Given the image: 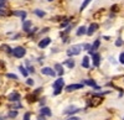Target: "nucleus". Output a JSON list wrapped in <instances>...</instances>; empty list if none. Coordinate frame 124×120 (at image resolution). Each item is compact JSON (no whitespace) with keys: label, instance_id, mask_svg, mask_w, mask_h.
<instances>
[{"label":"nucleus","instance_id":"2","mask_svg":"<svg viewBox=\"0 0 124 120\" xmlns=\"http://www.w3.org/2000/svg\"><path fill=\"white\" fill-rule=\"evenodd\" d=\"M102 103H103V97L96 94V95H92V98L89 99V102H88V105L92 106V108H97Z\"/></svg>","mask_w":124,"mask_h":120},{"label":"nucleus","instance_id":"13","mask_svg":"<svg viewBox=\"0 0 124 120\" xmlns=\"http://www.w3.org/2000/svg\"><path fill=\"white\" fill-rule=\"evenodd\" d=\"M98 28V24H96V22H93V24H91V26L88 27V30H87V35L88 36H92L93 34L96 32V30Z\"/></svg>","mask_w":124,"mask_h":120},{"label":"nucleus","instance_id":"32","mask_svg":"<svg viewBox=\"0 0 124 120\" xmlns=\"http://www.w3.org/2000/svg\"><path fill=\"white\" fill-rule=\"evenodd\" d=\"M6 77L8 78H11V79H17V76L16 74H13V73H8Z\"/></svg>","mask_w":124,"mask_h":120},{"label":"nucleus","instance_id":"9","mask_svg":"<svg viewBox=\"0 0 124 120\" xmlns=\"http://www.w3.org/2000/svg\"><path fill=\"white\" fill-rule=\"evenodd\" d=\"M8 99H9L10 102L15 103V102H19L20 99H21V95H20V94H19L17 92H13V93H10V94H9Z\"/></svg>","mask_w":124,"mask_h":120},{"label":"nucleus","instance_id":"43","mask_svg":"<svg viewBox=\"0 0 124 120\" xmlns=\"http://www.w3.org/2000/svg\"><path fill=\"white\" fill-rule=\"evenodd\" d=\"M123 79H124V77H123Z\"/></svg>","mask_w":124,"mask_h":120},{"label":"nucleus","instance_id":"3","mask_svg":"<svg viewBox=\"0 0 124 120\" xmlns=\"http://www.w3.org/2000/svg\"><path fill=\"white\" fill-rule=\"evenodd\" d=\"M82 48H83V46H82V45H72L67 49V55L68 56H77V55L81 53Z\"/></svg>","mask_w":124,"mask_h":120},{"label":"nucleus","instance_id":"29","mask_svg":"<svg viewBox=\"0 0 124 120\" xmlns=\"http://www.w3.org/2000/svg\"><path fill=\"white\" fill-rule=\"evenodd\" d=\"M36 99H37V97H36L35 94H31V95H29V97H27V100H29L30 103H31V102H35Z\"/></svg>","mask_w":124,"mask_h":120},{"label":"nucleus","instance_id":"24","mask_svg":"<svg viewBox=\"0 0 124 120\" xmlns=\"http://www.w3.org/2000/svg\"><path fill=\"white\" fill-rule=\"evenodd\" d=\"M8 116H9L10 119H15V118L17 116V110H14V109H11V110L9 112Z\"/></svg>","mask_w":124,"mask_h":120},{"label":"nucleus","instance_id":"41","mask_svg":"<svg viewBox=\"0 0 124 120\" xmlns=\"http://www.w3.org/2000/svg\"><path fill=\"white\" fill-rule=\"evenodd\" d=\"M47 1H54V0H47Z\"/></svg>","mask_w":124,"mask_h":120},{"label":"nucleus","instance_id":"37","mask_svg":"<svg viewBox=\"0 0 124 120\" xmlns=\"http://www.w3.org/2000/svg\"><path fill=\"white\" fill-rule=\"evenodd\" d=\"M83 48H85V49H87V51H89V49H91V45L86 43V45H83Z\"/></svg>","mask_w":124,"mask_h":120},{"label":"nucleus","instance_id":"7","mask_svg":"<svg viewBox=\"0 0 124 120\" xmlns=\"http://www.w3.org/2000/svg\"><path fill=\"white\" fill-rule=\"evenodd\" d=\"M78 112H81V109H79V108H77V106H75V105H70V106H67V108L65 109L63 114L72 115V114H76V113H78Z\"/></svg>","mask_w":124,"mask_h":120},{"label":"nucleus","instance_id":"10","mask_svg":"<svg viewBox=\"0 0 124 120\" xmlns=\"http://www.w3.org/2000/svg\"><path fill=\"white\" fill-rule=\"evenodd\" d=\"M83 84L92 87L93 89H96V91H98V89H101V87H99V85H97V84H96V82L93 81V79H85V81H83Z\"/></svg>","mask_w":124,"mask_h":120},{"label":"nucleus","instance_id":"40","mask_svg":"<svg viewBox=\"0 0 124 120\" xmlns=\"http://www.w3.org/2000/svg\"><path fill=\"white\" fill-rule=\"evenodd\" d=\"M4 119H5L4 116H0V120H4Z\"/></svg>","mask_w":124,"mask_h":120},{"label":"nucleus","instance_id":"20","mask_svg":"<svg viewBox=\"0 0 124 120\" xmlns=\"http://www.w3.org/2000/svg\"><path fill=\"white\" fill-rule=\"evenodd\" d=\"M81 64H82V67H83V68H89V58H88V56H85L83 57Z\"/></svg>","mask_w":124,"mask_h":120},{"label":"nucleus","instance_id":"22","mask_svg":"<svg viewBox=\"0 0 124 120\" xmlns=\"http://www.w3.org/2000/svg\"><path fill=\"white\" fill-rule=\"evenodd\" d=\"M34 14H35L36 16H39V17H44V16L46 15V13L44 11V10H40V9H36V10H34Z\"/></svg>","mask_w":124,"mask_h":120},{"label":"nucleus","instance_id":"42","mask_svg":"<svg viewBox=\"0 0 124 120\" xmlns=\"http://www.w3.org/2000/svg\"><path fill=\"white\" fill-rule=\"evenodd\" d=\"M123 120H124V118H123Z\"/></svg>","mask_w":124,"mask_h":120},{"label":"nucleus","instance_id":"11","mask_svg":"<svg viewBox=\"0 0 124 120\" xmlns=\"http://www.w3.org/2000/svg\"><path fill=\"white\" fill-rule=\"evenodd\" d=\"M50 42H51V38H50V37H45V38H42V40L39 42V47H40V48H45V47H47V46L50 45Z\"/></svg>","mask_w":124,"mask_h":120},{"label":"nucleus","instance_id":"5","mask_svg":"<svg viewBox=\"0 0 124 120\" xmlns=\"http://www.w3.org/2000/svg\"><path fill=\"white\" fill-rule=\"evenodd\" d=\"M83 83H76V84H70L65 88V91L67 93H71V92H73V91H78V89H82L83 88Z\"/></svg>","mask_w":124,"mask_h":120},{"label":"nucleus","instance_id":"12","mask_svg":"<svg viewBox=\"0 0 124 120\" xmlns=\"http://www.w3.org/2000/svg\"><path fill=\"white\" fill-rule=\"evenodd\" d=\"M40 114L44 115V116H51L52 115V112H51V109L47 108V106H42L40 109Z\"/></svg>","mask_w":124,"mask_h":120},{"label":"nucleus","instance_id":"18","mask_svg":"<svg viewBox=\"0 0 124 120\" xmlns=\"http://www.w3.org/2000/svg\"><path fill=\"white\" fill-rule=\"evenodd\" d=\"M85 34H87V28H86V26H79V27L77 28L76 35H77V36H83Z\"/></svg>","mask_w":124,"mask_h":120},{"label":"nucleus","instance_id":"4","mask_svg":"<svg viewBox=\"0 0 124 120\" xmlns=\"http://www.w3.org/2000/svg\"><path fill=\"white\" fill-rule=\"evenodd\" d=\"M26 55V49L23 46H16L15 48H13V56L16 58H23Z\"/></svg>","mask_w":124,"mask_h":120},{"label":"nucleus","instance_id":"27","mask_svg":"<svg viewBox=\"0 0 124 120\" xmlns=\"http://www.w3.org/2000/svg\"><path fill=\"white\" fill-rule=\"evenodd\" d=\"M70 21H71V19H67V20H63V21L61 22V28H63V27H66V26H68L70 25Z\"/></svg>","mask_w":124,"mask_h":120},{"label":"nucleus","instance_id":"16","mask_svg":"<svg viewBox=\"0 0 124 120\" xmlns=\"http://www.w3.org/2000/svg\"><path fill=\"white\" fill-rule=\"evenodd\" d=\"M92 58H93V64L96 67H98L99 63H101V55L98 52H96L94 55H92Z\"/></svg>","mask_w":124,"mask_h":120},{"label":"nucleus","instance_id":"17","mask_svg":"<svg viewBox=\"0 0 124 120\" xmlns=\"http://www.w3.org/2000/svg\"><path fill=\"white\" fill-rule=\"evenodd\" d=\"M63 64H65V66H67V67H68L70 69H72V68L75 67V64H76V63H75V59H72V58H68V59H66V61L63 62Z\"/></svg>","mask_w":124,"mask_h":120},{"label":"nucleus","instance_id":"39","mask_svg":"<svg viewBox=\"0 0 124 120\" xmlns=\"http://www.w3.org/2000/svg\"><path fill=\"white\" fill-rule=\"evenodd\" d=\"M37 120H46V116H44V115L40 114V115L37 116Z\"/></svg>","mask_w":124,"mask_h":120},{"label":"nucleus","instance_id":"1","mask_svg":"<svg viewBox=\"0 0 124 120\" xmlns=\"http://www.w3.org/2000/svg\"><path fill=\"white\" fill-rule=\"evenodd\" d=\"M63 85H65L63 78H58V79H56V81L54 82V84H52V88H54V95H58V94L62 92V88H63Z\"/></svg>","mask_w":124,"mask_h":120},{"label":"nucleus","instance_id":"28","mask_svg":"<svg viewBox=\"0 0 124 120\" xmlns=\"http://www.w3.org/2000/svg\"><path fill=\"white\" fill-rule=\"evenodd\" d=\"M1 49H4V51H6V53H13V49L10 48L8 45H3L1 46Z\"/></svg>","mask_w":124,"mask_h":120},{"label":"nucleus","instance_id":"26","mask_svg":"<svg viewBox=\"0 0 124 120\" xmlns=\"http://www.w3.org/2000/svg\"><path fill=\"white\" fill-rule=\"evenodd\" d=\"M20 108H23V105L20 104L19 102H15L11 104V109H14V110H16V109H20Z\"/></svg>","mask_w":124,"mask_h":120},{"label":"nucleus","instance_id":"34","mask_svg":"<svg viewBox=\"0 0 124 120\" xmlns=\"http://www.w3.org/2000/svg\"><path fill=\"white\" fill-rule=\"evenodd\" d=\"M122 45H123V38H118L117 42H116V46L119 47V46H122Z\"/></svg>","mask_w":124,"mask_h":120},{"label":"nucleus","instance_id":"38","mask_svg":"<svg viewBox=\"0 0 124 120\" xmlns=\"http://www.w3.org/2000/svg\"><path fill=\"white\" fill-rule=\"evenodd\" d=\"M117 9H118V5H113L110 10H112V11H113V13H116V11H117Z\"/></svg>","mask_w":124,"mask_h":120},{"label":"nucleus","instance_id":"30","mask_svg":"<svg viewBox=\"0 0 124 120\" xmlns=\"http://www.w3.org/2000/svg\"><path fill=\"white\" fill-rule=\"evenodd\" d=\"M26 84H27V85H34V84H35V81H34V79H31V78H27Z\"/></svg>","mask_w":124,"mask_h":120},{"label":"nucleus","instance_id":"15","mask_svg":"<svg viewBox=\"0 0 124 120\" xmlns=\"http://www.w3.org/2000/svg\"><path fill=\"white\" fill-rule=\"evenodd\" d=\"M54 69H55L56 74H58V76H63V73H65L63 67H62V64H60V63H56L55 67H54Z\"/></svg>","mask_w":124,"mask_h":120},{"label":"nucleus","instance_id":"21","mask_svg":"<svg viewBox=\"0 0 124 120\" xmlns=\"http://www.w3.org/2000/svg\"><path fill=\"white\" fill-rule=\"evenodd\" d=\"M25 63H26V66H27V72H29V73H34V72H35V67L30 63L29 59H26Z\"/></svg>","mask_w":124,"mask_h":120},{"label":"nucleus","instance_id":"35","mask_svg":"<svg viewBox=\"0 0 124 120\" xmlns=\"http://www.w3.org/2000/svg\"><path fill=\"white\" fill-rule=\"evenodd\" d=\"M6 5V0H0V9H3Z\"/></svg>","mask_w":124,"mask_h":120},{"label":"nucleus","instance_id":"33","mask_svg":"<svg viewBox=\"0 0 124 120\" xmlns=\"http://www.w3.org/2000/svg\"><path fill=\"white\" fill-rule=\"evenodd\" d=\"M119 62H120L122 64H124V52H122L120 56H119Z\"/></svg>","mask_w":124,"mask_h":120},{"label":"nucleus","instance_id":"19","mask_svg":"<svg viewBox=\"0 0 124 120\" xmlns=\"http://www.w3.org/2000/svg\"><path fill=\"white\" fill-rule=\"evenodd\" d=\"M13 14L15 15V16H19V17H21L23 20L27 16V13L26 11H21V10H17V11H13Z\"/></svg>","mask_w":124,"mask_h":120},{"label":"nucleus","instance_id":"25","mask_svg":"<svg viewBox=\"0 0 124 120\" xmlns=\"http://www.w3.org/2000/svg\"><path fill=\"white\" fill-rule=\"evenodd\" d=\"M19 71L21 72V74H23L24 77H27V76H29V72H27V69H26L25 67H23V66H20V67H19Z\"/></svg>","mask_w":124,"mask_h":120},{"label":"nucleus","instance_id":"8","mask_svg":"<svg viewBox=\"0 0 124 120\" xmlns=\"http://www.w3.org/2000/svg\"><path fill=\"white\" fill-rule=\"evenodd\" d=\"M99 46H101V41H99V40H96V41L93 42V45H91V49L88 51V53L89 55H94L96 51L99 48Z\"/></svg>","mask_w":124,"mask_h":120},{"label":"nucleus","instance_id":"6","mask_svg":"<svg viewBox=\"0 0 124 120\" xmlns=\"http://www.w3.org/2000/svg\"><path fill=\"white\" fill-rule=\"evenodd\" d=\"M41 73L45 74V76H50V77H55L56 76L55 69L51 68V67H44V68H41Z\"/></svg>","mask_w":124,"mask_h":120},{"label":"nucleus","instance_id":"36","mask_svg":"<svg viewBox=\"0 0 124 120\" xmlns=\"http://www.w3.org/2000/svg\"><path fill=\"white\" fill-rule=\"evenodd\" d=\"M67 120H81V118H78V116H70Z\"/></svg>","mask_w":124,"mask_h":120},{"label":"nucleus","instance_id":"23","mask_svg":"<svg viewBox=\"0 0 124 120\" xmlns=\"http://www.w3.org/2000/svg\"><path fill=\"white\" fill-rule=\"evenodd\" d=\"M91 1H92V0H83V3H82V5H81V7H79V11H83V10L89 5Z\"/></svg>","mask_w":124,"mask_h":120},{"label":"nucleus","instance_id":"31","mask_svg":"<svg viewBox=\"0 0 124 120\" xmlns=\"http://www.w3.org/2000/svg\"><path fill=\"white\" fill-rule=\"evenodd\" d=\"M30 116H31V113L30 112H26L24 114V120H30Z\"/></svg>","mask_w":124,"mask_h":120},{"label":"nucleus","instance_id":"14","mask_svg":"<svg viewBox=\"0 0 124 120\" xmlns=\"http://www.w3.org/2000/svg\"><path fill=\"white\" fill-rule=\"evenodd\" d=\"M31 27H32V21H24L23 22V30H24V32H30V30Z\"/></svg>","mask_w":124,"mask_h":120}]
</instances>
